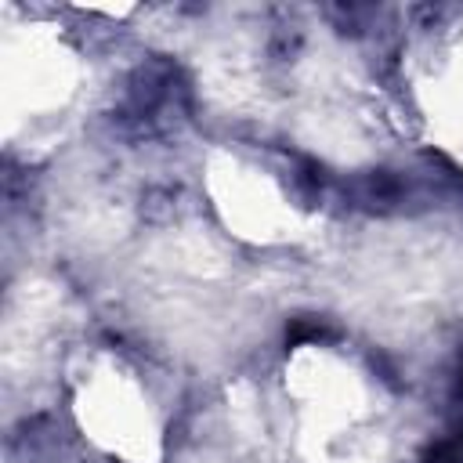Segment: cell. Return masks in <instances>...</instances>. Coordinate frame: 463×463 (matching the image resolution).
<instances>
[{
	"label": "cell",
	"instance_id": "cell-4",
	"mask_svg": "<svg viewBox=\"0 0 463 463\" xmlns=\"http://www.w3.org/2000/svg\"><path fill=\"white\" fill-rule=\"evenodd\" d=\"M459 391H463V369H459Z\"/></svg>",
	"mask_w": 463,
	"mask_h": 463
},
{
	"label": "cell",
	"instance_id": "cell-2",
	"mask_svg": "<svg viewBox=\"0 0 463 463\" xmlns=\"http://www.w3.org/2000/svg\"><path fill=\"white\" fill-rule=\"evenodd\" d=\"M322 340H333V329L318 318H293L289 329H286V344H322Z\"/></svg>",
	"mask_w": 463,
	"mask_h": 463
},
{
	"label": "cell",
	"instance_id": "cell-1",
	"mask_svg": "<svg viewBox=\"0 0 463 463\" xmlns=\"http://www.w3.org/2000/svg\"><path fill=\"white\" fill-rule=\"evenodd\" d=\"M398 192H402V184H398L391 174H383V170L365 174V177L354 184V195H358V203H365V206H387V203L398 199Z\"/></svg>",
	"mask_w": 463,
	"mask_h": 463
},
{
	"label": "cell",
	"instance_id": "cell-3",
	"mask_svg": "<svg viewBox=\"0 0 463 463\" xmlns=\"http://www.w3.org/2000/svg\"><path fill=\"white\" fill-rule=\"evenodd\" d=\"M423 463H463V434L459 438H449V441H438L423 456Z\"/></svg>",
	"mask_w": 463,
	"mask_h": 463
}]
</instances>
